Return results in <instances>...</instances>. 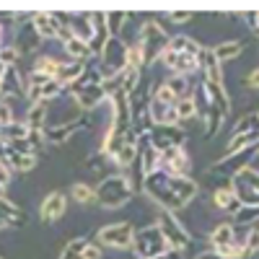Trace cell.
Listing matches in <instances>:
<instances>
[{
  "label": "cell",
  "instance_id": "ffe728a7",
  "mask_svg": "<svg viewBox=\"0 0 259 259\" xmlns=\"http://www.w3.org/2000/svg\"><path fill=\"white\" fill-rule=\"evenodd\" d=\"M31 26L36 29L41 39H60V24L52 13H34Z\"/></svg>",
  "mask_w": 259,
  "mask_h": 259
},
{
  "label": "cell",
  "instance_id": "ac0fdd59",
  "mask_svg": "<svg viewBox=\"0 0 259 259\" xmlns=\"http://www.w3.org/2000/svg\"><path fill=\"white\" fill-rule=\"evenodd\" d=\"M85 65L89 62H80V60H62L60 62V70L55 75V80L62 85V89H68L70 83H75L83 73H85Z\"/></svg>",
  "mask_w": 259,
  "mask_h": 259
},
{
  "label": "cell",
  "instance_id": "4dcf8cb0",
  "mask_svg": "<svg viewBox=\"0 0 259 259\" xmlns=\"http://www.w3.org/2000/svg\"><path fill=\"white\" fill-rule=\"evenodd\" d=\"M166 85H168L171 91H174V96H177V99L192 96V91H194V83H192V78H184V75H168Z\"/></svg>",
  "mask_w": 259,
  "mask_h": 259
},
{
  "label": "cell",
  "instance_id": "7402d4cb",
  "mask_svg": "<svg viewBox=\"0 0 259 259\" xmlns=\"http://www.w3.org/2000/svg\"><path fill=\"white\" fill-rule=\"evenodd\" d=\"M47 112H50V104H45V101L29 106L24 122H26V127L31 130V133H45V127H47Z\"/></svg>",
  "mask_w": 259,
  "mask_h": 259
},
{
  "label": "cell",
  "instance_id": "db71d44e",
  "mask_svg": "<svg viewBox=\"0 0 259 259\" xmlns=\"http://www.w3.org/2000/svg\"><path fill=\"white\" fill-rule=\"evenodd\" d=\"M254 34H256V36H259V18H256V31H254Z\"/></svg>",
  "mask_w": 259,
  "mask_h": 259
},
{
  "label": "cell",
  "instance_id": "d6986e66",
  "mask_svg": "<svg viewBox=\"0 0 259 259\" xmlns=\"http://www.w3.org/2000/svg\"><path fill=\"white\" fill-rule=\"evenodd\" d=\"M41 41H45V39L36 34V29H34L31 24H24V26H18V36H16V45H13V47H16L21 55H24V52L31 55V52L39 50Z\"/></svg>",
  "mask_w": 259,
  "mask_h": 259
},
{
  "label": "cell",
  "instance_id": "836d02e7",
  "mask_svg": "<svg viewBox=\"0 0 259 259\" xmlns=\"http://www.w3.org/2000/svg\"><path fill=\"white\" fill-rule=\"evenodd\" d=\"M130 21V13H122V11H114V13H106V29H109V36H119L122 39V31Z\"/></svg>",
  "mask_w": 259,
  "mask_h": 259
},
{
  "label": "cell",
  "instance_id": "7c38bea8",
  "mask_svg": "<svg viewBox=\"0 0 259 259\" xmlns=\"http://www.w3.org/2000/svg\"><path fill=\"white\" fill-rule=\"evenodd\" d=\"M187 133L182 130V124H153V130L148 133V143L153 145L158 153L166 148H174V145H184Z\"/></svg>",
  "mask_w": 259,
  "mask_h": 259
},
{
  "label": "cell",
  "instance_id": "bcb514c9",
  "mask_svg": "<svg viewBox=\"0 0 259 259\" xmlns=\"http://www.w3.org/2000/svg\"><path fill=\"white\" fill-rule=\"evenodd\" d=\"M168 21L171 24H187V21H192V13L189 11H174V13H168Z\"/></svg>",
  "mask_w": 259,
  "mask_h": 259
},
{
  "label": "cell",
  "instance_id": "d6a6232c",
  "mask_svg": "<svg viewBox=\"0 0 259 259\" xmlns=\"http://www.w3.org/2000/svg\"><path fill=\"white\" fill-rule=\"evenodd\" d=\"M6 163L13 168V171H18V174H26V171H31L34 166H36V156H21V153H8V158H6Z\"/></svg>",
  "mask_w": 259,
  "mask_h": 259
},
{
  "label": "cell",
  "instance_id": "60d3db41",
  "mask_svg": "<svg viewBox=\"0 0 259 259\" xmlns=\"http://www.w3.org/2000/svg\"><path fill=\"white\" fill-rule=\"evenodd\" d=\"M8 148L13 150V153H21V156H36L34 153V148L26 138H21V140H8Z\"/></svg>",
  "mask_w": 259,
  "mask_h": 259
},
{
  "label": "cell",
  "instance_id": "cb8c5ba5",
  "mask_svg": "<svg viewBox=\"0 0 259 259\" xmlns=\"http://www.w3.org/2000/svg\"><path fill=\"white\" fill-rule=\"evenodd\" d=\"M65 89L57 83V80H50V83H45V85H34V89H29L26 91V96L31 99V104H39V101H45V104H50L52 99H57L60 94H62Z\"/></svg>",
  "mask_w": 259,
  "mask_h": 259
},
{
  "label": "cell",
  "instance_id": "5bb4252c",
  "mask_svg": "<svg viewBox=\"0 0 259 259\" xmlns=\"http://www.w3.org/2000/svg\"><path fill=\"white\" fill-rule=\"evenodd\" d=\"M89 127V119L85 117H75V119H68V122H60V124H47L45 127V140L50 143H65L70 140L75 133Z\"/></svg>",
  "mask_w": 259,
  "mask_h": 259
},
{
  "label": "cell",
  "instance_id": "f546056e",
  "mask_svg": "<svg viewBox=\"0 0 259 259\" xmlns=\"http://www.w3.org/2000/svg\"><path fill=\"white\" fill-rule=\"evenodd\" d=\"M60 57H52V55H39L36 60H34V73H41V75H47V78H52L55 80V75H57V70H60Z\"/></svg>",
  "mask_w": 259,
  "mask_h": 259
},
{
  "label": "cell",
  "instance_id": "52a82bcc",
  "mask_svg": "<svg viewBox=\"0 0 259 259\" xmlns=\"http://www.w3.org/2000/svg\"><path fill=\"white\" fill-rule=\"evenodd\" d=\"M133 239H135V226L130 221L104 226L96 233V244L99 246H109V249H133Z\"/></svg>",
  "mask_w": 259,
  "mask_h": 259
},
{
  "label": "cell",
  "instance_id": "6da1fadb",
  "mask_svg": "<svg viewBox=\"0 0 259 259\" xmlns=\"http://www.w3.org/2000/svg\"><path fill=\"white\" fill-rule=\"evenodd\" d=\"M143 192L156 205H161V210L177 215L200 194V184L192 177H168L163 171H156V174L145 177Z\"/></svg>",
  "mask_w": 259,
  "mask_h": 259
},
{
  "label": "cell",
  "instance_id": "2e32d148",
  "mask_svg": "<svg viewBox=\"0 0 259 259\" xmlns=\"http://www.w3.org/2000/svg\"><path fill=\"white\" fill-rule=\"evenodd\" d=\"M200 73L205 83H223V62L215 57L210 47H202L200 52Z\"/></svg>",
  "mask_w": 259,
  "mask_h": 259
},
{
  "label": "cell",
  "instance_id": "7dc6e473",
  "mask_svg": "<svg viewBox=\"0 0 259 259\" xmlns=\"http://www.w3.org/2000/svg\"><path fill=\"white\" fill-rule=\"evenodd\" d=\"M246 89H254V91H259V68H254V70L246 75Z\"/></svg>",
  "mask_w": 259,
  "mask_h": 259
},
{
  "label": "cell",
  "instance_id": "9f6ffc18",
  "mask_svg": "<svg viewBox=\"0 0 259 259\" xmlns=\"http://www.w3.org/2000/svg\"><path fill=\"white\" fill-rule=\"evenodd\" d=\"M256 161H259V150H256Z\"/></svg>",
  "mask_w": 259,
  "mask_h": 259
},
{
  "label": "cell",
  "instance_id": "f6af8a7d",
  "mask_svg": "<svg viewBox=\"0 0 259 259\" xmlns=\"http://www.w3.org/2000/svg\"><path fill=\"white\" fill-rule=\"evenodd\" d=\"M11 179H13V168H11L6 161H0V184L8 187V184H11Z\"/></svg>",
  "mask_w": 259,
  "mask_h": 259
},
{
  "label": "cell",
  "instance_id": "f1b7e54d",
  "mask_svg": "<svg viewBox=\"0 0 259 259\" xmlns=\"http://www.w3.org/2000/svg\"><path fill=\"white\" fill-rule=\"evenodd\" d=\"M70 200L78 205H94L96 202V187L85 184V182H75L70 187Z\"/></svg>",
  "mask_w": 259,
  "mask_h": 259
},
{
  "label": "cell",
  "instance_id": "6f0895ef",
  "mask_svg": "<svg viewBox=\"0 0 259 259\" xmlns=\"http://www.w3.org/2000/svg\"><path fill=\"white\" fill-rule=\"evenodd\" d=\"M0 259H3V256H0Z\"/></svg>",
  "mask_w": 259,
  "mask_h": 259
},
{
  "label": "cell",
  "instance_id": "680465c9",
  "mask_svg": "<svg viewBox=\"0 0 259 259\" xmlns=\"http://www.w3.org/2000/svg\"><path fill=\"white\" fill-rule=\"evenodd\" d=\"M256 114H259V112H256Z\"/></svg>",
  "mask_w": 259,
  "mask_h": 259
},
{
  "label": "cell",
  "instance_id": "484cf974",
  "mask_svg": "<svg viewBox=\"0 0 259 259\" xmlns=\"http://www.w3.org/2000/svg\"><path fill=\"white\" fill-rule=\"evenodd\" d=\"M239 236H236V226L233 223H218L212 231H210V244L212 249H218V246H226L231 241H236Z\"/></svg>",
  "mask_w": 259,
  "mask_h": 259
},
{
  "label": "cell",
  "instance_id": "e575fe53",
  "mask_svg": "<svg viewBox=\"0 0 259 259\" xmlns=\"http://www.w3.org/2000/svg\"><path fill=\"white\" fill-rule=\"evenodd\" d=\"M0 138H3L6 143H8V140H21V138H29V127H26V122H24V119H13L8 127L0 130Z\"/></svg>",
  "mask_w": 259,
  "mask_h": 259
},
{
  "label": "cell",
  "instance_id": "11a10c76",
  "mask_svg": "<svg viewBox=\"0 0 259 259\" xmlns=\"http://www.w3.org/2000/svg\"><path fill=\"white\" fill-rule=\"evenodd\" d=\"M0 96H3V80H0Z\"/></svg>",
  "mask_w": 259,
  "mask_h": 259
},
{
  "label": "cell",
  "instance_id": "816d5d0a",
  "mask_svg": "<svg viewBox=\"0 0 259 259\" xmlns=\"http://www.w3.org/2000/svg\"><path fill=\"white\" fill-rule=\"evenodd\" d=\"M6 73H8V65H6L3 60H0V80H3V78H6Z\"/></svg>",
  "mask_w": 259,
  "mask_h": 259
},
{
  "label": "cell",
  "instance_id": "8992f818",
  "mask_svg": "<svg viewBox=\"0 0 259 259\" xmlns=\"http://www.w3.org/2000/svg\"><path fill=\"white\" fill-rule=\"evenodd\" d=\"M156 226H158V231L163 233V239H166V244H168V249H174V251H187V246H189V241H192V236H189V231L177 221V215L174 212H166V210H161L158 212V221H156Z\"/></svg>",
  "mask_w": 259,
  "mask_h": 259
},
{
  "label": "cell",
  "instance_id": "277c9868",
  "mask_svg": "<svg viewBox=\"0 0 259 259\" xmlns=\"http://www.w3.org/2000/svg\"><path fill=\"white\" fill-rule=\"evenodd\" d=\"M259 145V114H244L231 130V140L223 150V156H233Z\"/></svg>",
  "mask_w": 259,
  "mask_h": 259
},
{
  "label": "cell",
  "instance_id": "e0dca14e",
  "mask_svg": "<svg viewBox=\"0 0 259 259\" xmlns=\"http://www.w3.org/2000/svg\"><path fill=\"white\" fill-rule=\"evenodd\" d=\"M212 205L218 207V210H223V212H228V215H236V212L241 210V200L236 197L231 182H226L218 189H212Z\"/></svg>",
  "mask_w": 259,
  "mask_h": 259
},
{
  "label": "cell",
  "instance_id": "7a4b0ae2",
  "mask_svg": "<svg viewBox=\"0 0 259 259\" xmlns=\"http://www.w3.org/2000/svg\"><path fill=\"white\" fill-rule=\"evenodd\" d=\"M133 194H135V189L130 184L127 174H109L96 187V205H101L106 210H117L133 200Z\"/></svg>",
  "mask_w": 259,
  "mask_h": 259
},
{
  "label": "cell",
  "instance_id": "f5cc1de1",
  "mask_svg": "<svg viewBox=\"0 0 259 259\" xmlns=\"http://www.w3.org/2000/svg\"><path fill=\"white\" fill-rule=\"evenodd\" d=\"M6 189H8V187H3V184H0V200L6 197Z\"/></svg>",
  "mask_w": 259,
  "mask_h": 259
},
{
  "label": "cell",
  "instance_id": "681fc988",
  "mask_svg": "<svg viewBox=\"0 0 259 259\" xmlns=\"http://www.w3.org/2000/svg\"><path fill=\"white\" fill-rule=\"evenodd\" d=\"M156 259H182V251H174V249H168L166 254H161V256H156Z\"/></svg>",
  "mask_w": 259,
  "mask_h": 259
},
{
  "label": "cell",
  "instance_id": "ba28073f",
  "mask_svg": "<svg viewBox=\"0 0 259 259\" xmlns=\"http://www.w3.org/2000/svg\"><path fill=\"white\" fill-rule=\"evenodd\" d=\"M127 65V45L119 39V36H109L106 47L99 57V70H101V78H112L117 75L122 68Z\"/></svg>",
  "mask_w": 259,
  "mask_h": 259
},
{
  "label": "cell",
  "instance_id": "30bf717a",
  "mask_svg": "<svg viewBox=\"0 0 259 259\" xmlns=\"http://www.w3.org/2000/svg\"><path fill=\"white\" fill-rule=\"evenodd\" d=\"M231 187L236 192V197L241 200V205L259 207V171H254L251 166L241 168L239 174L231 179Z\"/></svg>",
  "mask_w": 259,
  "mask_h": 259
},
{
  "label": "cell",
  "instance_id": "f907efd6",
  "mask_svg": "<svg viewBox=\"0 0 259 259\" xmlns=\"http://www.w3.org/2000/svg\"><path fill=\"white\" fill-rule=\"evenodd\" d=\"M194 259H221V256H218V254H215V251L210 249V251H202V254H197Z\"/></svg>",
  "mask_w": 259,
  "mask_h": 259
},
{
  "label": "cell",
  "instance_id": "74e56055",
  "mask_svg": "<svg viewBox=\"0 0 259 259\" xmlns=\"http://www.w3.org/2000/svg\"><path fill=\"white\" fill-rule=\"evenodd\" d=\"M127 65L130 68H138V70L145 68V55H143V47L138 41H130L127 45Z\"/></svg>",
  "mask_w": 259,
  "mask_h": 259
},
{
  "label": "cell",
  "instance_id": "c3c4849f",
  "mask_svg": "<svg viewBox=\"0 0 259 259\" xmlns=\"http://www.w3.org/2000/svg\"><path fill=\"white\" fill-rule=\"evenodd\" d=\"M244 16V24L251 29V31H256V18H259V13H241Z\"/></svg>",
  "mask_w": 259,
  "mask_h": 259
},
{
  "label": "cell",
  "instance_id": "8d00e7d4",
  "mask_svg": "<svg viewBox=\"0 0 259 259\" xmlns=\"http://www.w3.org/2000/svg\"><path fill=\"white\" fill-rule=\"evenodd\" d=\"M177 114H179V124L187 122V119H197V106H194L192 96H184V99L177 101Z\"/></svg>",
  "mask_w": 259,
  "mask_h": 259
},
{
  "label": "cell",
  "instance_id": "4316f807",
  "mask_svg": "<svg viewBox=\"0 0 259 259\" xmlns=\"http://www.w3.org/2000/svg\"><path fill=\"white\" fill-rule=\"evenodd\" d=\"M62 47H65V55H68V60L89 62V57H94V55H91V45H85V41H83V39H78V36H70Z\"/></svg>",
  "mask_w": 259,
  "mask_h": 259
},
{
  "label": "cell",
  "instance_id": "3957f363",
  "mask_svg": "<svg viewBox=\"0 0 259 259\" xmlns=\"http://www.w3.org/2000/svg\"><path fill=\"white\" fill-rule=\"evenodd\" d=\"M135 41L143 47V55H145V65H153L156 60H161V55L168 50V31L163 29V24L158 18H148L143 21V26L135 36Z\"/></svg>",
  "mask_w": 259,
  "mask_h": 259
},
{
  "label": "cell",
  "instance_id": "603a6c76",
  "mask_svg": "<svg viewBox=\"0 0 259 259\" xmlns=\"http://www.w3.org/2000/svg\"><path fill=\"white\" fill-rule=\"evenodd\" d=\"M29 91V85L21 78L18 68H8L6 78H3V96H13V99H24Z\"/></svg>",
  "mask_w": 259,
  "mask_h": 259
},
{
  "label": "cell",
  "instance_id": "7bdbcfd3",
  "mask_svg": "<svg viewBox=\"0 0 259 259\" xmlns=\"http://www.w3.org/2000/svg\"><path fill=\"white\" fill-rule=\"evenodd\" d=\"M11 122H13V112H11V106H8L6 101H0V130L8 127Z\"/></svg>",
  "mask_w": 259,
  "mask_h": 259
},
{
  "label": "cell",
  "instance_id": "d4e9b609",
  "mask_svg": "<svg viewBox=\"0 0 259 259\" xmlns=\"http://www.w3.org/2000/svg\"><path fill=\"white\" fill-rule=\"evenodd\" d=\"M168 52H174V55H200L202 47L192 36L177 34V36H171V41H168Z\"/></svg>",
  "mask_w": 259,
  "mask_h": 259
},
{
  "label": "cell",
  "instance_id": "d590c367",
  "mask_svg": "<svg viewBox=\"0 0 259 259\" xmlns=\"http://www.w3.org/2000/svg\"><path fill=\"white\" fill-rule=\"evenodd\" d=\"M259 221V207H254V205H241V210L233 215V226H254Z\"/></svg>",
  "mask_w": 259,
  "mask_h": 259
},
{
  "label": "cell",
  "instance_id": "44dd1931",
  "mask_svg": "<svg viewBox=\"0 0 259 259\" xmlns=\"http://www.w3.org/2000/svg\"><path fill=\"white\" fill-rule=\"evenodd\" d=\"M202 83H205V80H202ZM205 91H207L210 104H212L223 117H228V114H231V99H228V91L223 89V83H205Z\"/></svg>",
  "mask_w": 259,
  "mask_h": 259
},
{
  "label": "cell",
  "instance_id": "ab89813d",
  "mask_svg": "<svg viewBox=\"0 0 259 259\" xmlns=\"http://www.w3.org/2000/svg\"><path fill=\"white\" fill-rule=\"evenodd\" d=\"M150 99H156V101H161V104H166V106H177V101H179V99L174 96V91H171L166 83H161L158 89L153 91V96H150Z\"/></svg>",
  "mask_w": 259,
  "mask_h": 259
},
{
  "label": "cell",
  "instance_id": "4fadbf2b",
  "mask_svg": "<svg viewBox=\"0 0 259 259\" xmlns=\"http://www.w3.org/2000/svg\"><path fill=\"white\" fill-rule=\"evenodd\" d=\"M65 210H68V197H65L62 192H50L39 205V221L52 226L65 215Z\"/></svg>",
  "mask_w": 259,
  "mask_h": 259
},
{
  "label": "cell",
  "instance_id": "5b68a950",
  "mask_svg": "<svg viewBox=\"0 0 259 259\" xmlns=\"http://www.w3.org/2000/svg\"><path fill=\"white\" fill-rule=\"evenodd\" d=\"M133 251H135V259H156V256H161V254L168 251V244L163 239V233L158 231V226L150 223V226L135 231Z\"/></svg>",
  "mask_w": 259,
  "mask_h": 259
},
{
  "label": "cell",
  "instance_id": "ee69618b",
  "mask_svg": "<svg viewBox=\"0 0 259 259\" xmlns=\"http://www.w3.org/2000/svg\"><path fill=\"white\" fill-rule=\"evenodd\" d=\"M83 259H104V249L99 244H89L83 251Z\"/></svg>",
  "mask_w": 259,
  "mask_h": 259
},
{
  "label": "cell",
  "instance_id": "1f68e13d",
  "mask_svg": "<svg viewBox=\"0 0 259 259\" xmlns=\"http://www.w3.org/2000/svg\"><path fill=\"white\" fill-rule=\"evenodd\" d=\"M91 241L85 239V236H80V239H73V241H68L62 246V251H60V256L57 259H83V251H85V246H89Z\"/></svg>",
  "mask_w": 259,
  "mask_h": 259
},
{
  "label": "cell",
  "instance_id": "9c48e42d",
  "mask_svg": "<svg viewBox=\"0 0 259 259\" xmlns=\"http://www.w3.org/2000/svg\"><path fill=\"white\" fill-rule=\"evenodd\" d=\"M256 150H259V145H254V148H249V150H241V153H233V156H223L218 163H212V166L207 168V174H210V177H223V179L231 182L241 168L251 166V161L256 158Z\"/></svg>",
  "mask_w": 259,
  "mask_h": 259
},
{
  "label": "cell",
  "instance_id": "f35d334b",
  "mask_svg": "<svg viewBox=\"0 0 259 259\" xmlns=\"http://www.w3.org/2000/svg\"><path fill=\"white\" fill-rule=\"evenodd\" d=\"M244 246H246V254H249V256L259 251V221L246 228V233H244Z\"/></svg>",
  "mask_w": 259,
  "mask_h": 259
},
{
  "label": "cell",
  "instance_id": "83f0119b",
  "mask_svg": "<svg viewBox=\"0 0 259 259\" xmlns=\"http://www.w3.org/2000/svg\"><path fill=\"white\" fill-rule=\"evenodd\" d=\"M212 52H215V57H218L221 62H226V60H239L241 52H244V41H239V39L221 41L218 47H212Z\"/></svg>",
  "mask_w": 259,
  "mask_h": 259
},
{
  "label": "cell",
  "instance_id": "9a60e30c",
  "mask_svg": "<svg viewBox=\"0 0 259 259\" xmlns=\"http://www.w3.org/2000/svg\"><path fill=\"white\" fill-rule=\"evenodd\" d=\"M73 99H75V104L80 106L83 112H94L96 106H101L109 96H106V91L101 89V83H89V85H83Z\"/></svg>",
  "mask_w": 259,
  "mask_h": 259
},
{
  "label": "cell",
  "instance_id": "b9f144b4",
  "mask_svg": "<svg viewBox=\"0 0 259 259\" xmlns=\"http://www.w3.org/2000/svg\"><path fill=\"white\" fill-rule=\"evenodd\" d=\"M18 57H21V52L16 47H0V60H3L8 68H18Z\"/></svg>",
  "mask_w": 259,
  "mask_h": 259
},
{
  "label": "cell",
  "instance_id": "8fae6325",
  "mask_svg": "<svg viewBox=\"0 0 259 259\" xmlns=\"http://www.w3.org/2000/svg\"><path fill=\"white\" fill-rule=\"evenodd\" d=\"M158 171L168 177H189L192 171V161L189 153L184 150V145H174V148H166L158 153Z\"/></svg>",
  "mask_w": 259,
  "mask_h": 259
}]
</instances>
